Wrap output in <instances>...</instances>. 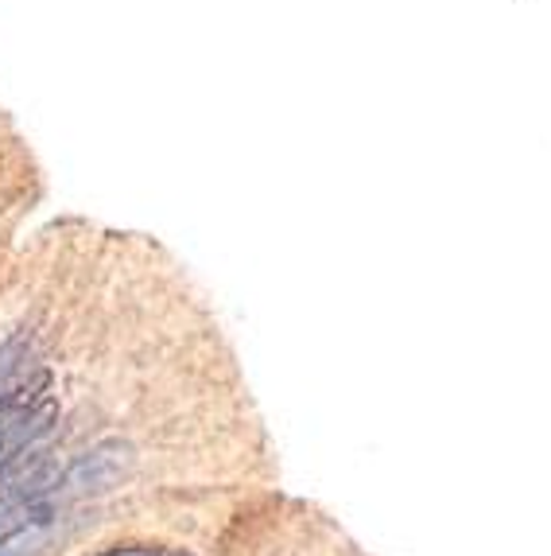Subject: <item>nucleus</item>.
Here are the masks:
<instances>
[{"instance_id":"f257e3e1","label":"nucleus","mask_w":551,"mask_h":556,"mask_svg":"<svg viewBox=\"0 0 551 556\" xmlns=\"http://www.w3.org/2000/svg\"><path fill=\"white\" fill-rule=\"evenodd\" d=\"M132 467V447L110 440L98 444L93 452H86L78 464H71V471H63V486L71 494H105L113 491Z\"/></svg>"}]
</instances>
